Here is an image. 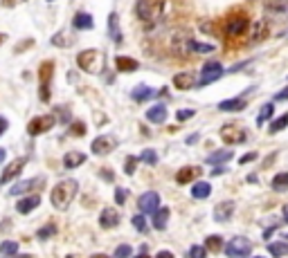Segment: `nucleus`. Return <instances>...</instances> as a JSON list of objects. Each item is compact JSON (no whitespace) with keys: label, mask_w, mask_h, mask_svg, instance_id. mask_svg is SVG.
Segmentation results:
<instances>
[{"label":"nucleus","mask_w":288,"mask_h":258,"mask_svg":"<svg viewBox=\"0 0 288 258\" xmlns=\"http://www.w3.org/2000/svg\"><path fill=\"white\" fill-rule=\"evenodd\" d=\"M223 74H225L223 65L218 63V61H210V63L203 65V70H200V81H198L196 88H205V86H210V83L218 81Z\"/></svg>","instance_id":"nucleus-7"},{"label":"nucleus","mask_w":288,"mask_h":258,"mask_svg":"<svg viewBox=\"0 0 288 258\" xmlns=\"http://www.w3.org/2000/svg\"><path fill=\"white\" fill-rule=\"evenodd\" d=\"M234 157V153L230 151V148H223V151H214L210 157H207V164L212 166H221V164H228L230 159Z\"/></svg>","instance_id":"nucleus-16"},{"label":"nucleus","mask_w":288,"mask_h":258,"mask_svg":"<svg viewBox=\"0 0 288 258\" xmlns=\"http://www.w3.org/2000/svg\"><path fill=\"white\" fill-rule=\"evenodd\" d=\"M254 258H264V256H254Z\"/></svg>","instance_id":"nucleus-61"},{"label":"nucleus","mask_w":288,"mask_h":258,"mask_svg":"<svg viewBox=\"0 0 288 258\" xmlns=\"http://www.w3.org/2000/svg\"><path fill=\"white\" fill-rule=\"evenodd\" d=\"M90 258H108L106 254H95V256H90Z\"/></svg>","instance_id":"nucleus-58"},{"label":"nucleus","mask_w":288,"mask_h":258,"mask_svg":"<svg viewBox=\"0 0 288 258\" xmlns=\"http://www.w3.org/2000/svg\"><path fill=\"white\" fill-rule=\"evenodd\" d=\"M115 68H117L119 72H135L137 68H140V63H137L135 59H131V56H117V59H115Z\"/></svg>","instance_id":"nucleus-23"},{"label":"nucleus","mask_w":288,"mask_h":258,"mask_svg":"<svg viewBox=\"0 0 288 258\" xmlns=\"http://www.w3.org/2000/svg\"><path fill=\"white\" fill-rule=\"evenodd\" d=\"M14 2H16V0H2V5H5V7H12Z\"/></svg>","instance_id":"nucleus-56"},{"label":"nucleus","mask_w":288,"mask_h":258,"mask_svg":"<svg viewBox=\"0 0 288 258\" xmlns=\"http://www.w3.org/2000/svg\"><path fill=\"white\" fill-rule=\"evenodd\" d=\"M270 187L275 189V191H279V193H284V191H288V173H279V175L272 177Z\"/></svg>","instance_id":"nucleus-30"},{"label":"nucleus","mask_w":288,"mask_h":258,"mask_svg":"<svg viewBox=\"0 0 288 258\" xmlns=\"http://www.w3.org/2000/svg\"><path fill=\"white\" fill-rule=\"evenodd\" d=\"M45 184V177H36V180H27V182H18L9 189V195H20V193H30L32 189L43 187Z\"/></svg>","instance_id":"nucleus-13"},{"label":"nucleus","mask_w":288,"mask_h":258,"mask_svg":"<svg viewBox=\"0 0 288 258\" xmlns=\"http://www.w3.org/2000/svg\"><path fill=\"white\" fill-rule=\"evenodd\" d=\"M108 34H111V38L115 43H122V34H119V20H117V14H115V12L108 16Z\"/></svg>","instance_id":"nucleus-28"},{"label":"nucleus","mask_w":288,"mask_h":258,"mask_svg":"<svg viewBox=\"0 0 288 258\" xmlns=\"http://www.w3.org/2000/svg\"><path fill=\"white\" fill-rule=\"evenodd\" d=\"M272 112H275V106H272V103H266V106L259 110V117H257V123H259V126H261L264 121H268V119L272 117Z\"/></svg>","instance_id":"nucleus-36"},{"label":"nucleus","mask_w":288,"mask_h":258,"mask_svg":"<svg viewBox=\"0 0 288 258\" xmlns=\"http://www.w3.org/2000/svg\"><path fill=\"white\" fill-rule=\"evenodd\" d=\"M259 155L257 153H246V155H243V157H239V164H250V162H254V159H257Z\"/></svg>","instance_id":"nucleus-46"},{"label":"nucleus","mask_w":288,"mask_h":258,"mask_svg":"<svg viewBox=\"0 0 288 258\" xmlns=\"http://www.w3.org/2000/svg\"><path fill=\"white\" fill-rule=\"evenodd\" d=\"M284 223H288V205L284 206Z\"/></svg>","instance_id":"nucleus-55"},{"label":"nucleus","mask_w":288,"mask_h":258,"mask_svg":"<svg viewBox=\"0 0 288 258\" xmlns=\"http://www.w3.org/2000/svg\"><path fill=\"white\" fill-rule=\"evenodd\" d=\"M223 166H216V169H214V175H221V173H223Z\"/></svg>","instance_id":"nucleus-54"},{"label":"nucleus","mask_w":288,"mask_h":258,"mask_svg":"<svg viewBox=\"0 0 288 258\" xmlns=\"http://www.w3.org/2000/svg\"><path fill=\"white\" fill-rule=\"evenodd\" d=\"M232 211H234V202H221L214 209V220L216 223H228L230 218H232Z\"/></svg>","instance_id":"nucleus-14"},{"label":"nucleus","mask_w":288,"mask_h":258,"mask_svg":"<svg viewBox=\"0 0 288 258\" xmlns=\"http://www.w3.org/2000/svg\"><path fill=\"white\" fill-rule=\"evenodd\" d=\"M266 36H268V25H266V23H257V25H254V34H252V38H250V43L257 45L259 41H264Z\"/></svg>","instance_id":"nucleus-32"},{"label":"nucleus","mask_w":288,"mask_h":258,"mask_svg":"<svg viewBox=\"0 0 288 258\" xmlns=\"http://www.w3.org/2000/svg\"><path fill=\"white\" fill-rule=\"evenodd\" d=\"M0 254H2L5 258L16 256V254H18V242H14V241H5L2 245H0Z\"/></svg>","instance_id":"nucleus-35"},{"label":"nucleus","mask_w":288,"mask_h":258,"mask_svg":"<svg viewBox=\"0 0 288 258\" xmlns=\"http://www.w3.org/2000/svg\"><path fill=\"white\" fill-rule=\"evenodd\" d=\"M126 193H129L126 189H117V191H115V202H117V205H124V202H126Z\"/></svg>","instance_id":"nucleus-47"},{"label":"nucleus","mask_w":288,"mask_h":258,"mask_svg":"<svg viewBox=\"0 0 288 258\" xmlns=\"http://www.w3.org/2000/svg\"><path fill=\"white\" fill-rule=\"evenodd\" d=\"M221 137L228 144H243V141H248V130L239 123H228L221 128Z\"/></svg>","instance_id":"nucleus-8"},{"label":"nucleus","mask_w":288,"mask_h":258,"mask_svg":"<svg viewBox=\"0 0 288 258\" xmlns=\"http://www.w3.org/2000/svg\"><path fill=\"white\" fill-rule=\"evenodd\" d=\"M147 119L151 123H165L167 121V108L162 106V103L149 108V110H147Z\"/></svg>","instance_id":"nucleus-22"},{"label":"nucleus","mask_w":288,"mask_h":258,"mask_svg":"<svg viewBox=\"0 0 288 258\" xmlns=\"http://www.w3.org/2000/svg\"><path fill=\"white\" fill-rule=\"evenodd\" d=\"M151 216H153V227L160 229V231H162V229H167V220H169V209H165V206L160 209V206H158V209H155Z\"/></svg>","instance_id":"nucleus-25"},{"label":"nucleus","mask_w":288,"mask_h":258,"mask_svg":"<svg viewBox=\"0 0 288 258\" xmlns=\"http://www.w3.org/2000/svg\"><path fill=\"white\" fill-rule=\"evenodd\" d=\"M57 234V227L54 224H47V227H43L41 231H38V241H45V238H50V236Z\"/></svg>","instance_id":"nucleus-42"},{"label":"nucleus","mask_w":288,"mask_h":258,"mask_svg":"<svg viewBox=\"0 0 288 258\" xmlns=\"http://www.w3.org/2000/svg\"><path fill=\"white\" fill-rule=\"evenodd\" d=\"M101 177H104L106 182H113V173L108 169H101Z\"/></svg>","instance_id":"nucleus-49"},{"label":"nucleus","mask_w":288,"mask_h":258,"mask_svg":"<svg viewBox=\"0 0 288 258\" xmlns=\"http://www.w3.org/2000/svg\"><path fill=\"white\" fill-rule=\"evenodd\" d=\"M50 2H52V0H50Z\"/></svg>","instance_id":"nucleus-62"},{"label":"nucleus","mask_w":288,"mask_h":258,"mask_svg":"<svg viewBox=\"0 0 288 258\" xmlns=\"http://www.w3.org/2000/svg\"><path fill=\"white\" fill-rule=\"evenodd\" d=\"M7 126H9V121H7L5 117H0V135H2V133L7 130Z\"/></svg>","instance_id":"nucleus-50"},{"label":"nucleus","mask_w":288,"mask_h":258,"mask_svg":"<svg viewBox=\"0 0 288 258\" xmlns=\"http://www.w3.org/2000/svg\"><path fill=\"white\" fill-rule=\"evenodd\" d=\"M137 205H140L142 213H153L160 206V195L153 193V191H149V193H144L140 200H137Z\"/></svg>","instance_id":"nucleus-12"},{"label":"nucleus","mask_w":288,"mask_h":258,"mask_svg":"<svg viewBox=\"0 0 288 258\" xmlns=\"http://www.w3.org/2000/svg\"><path fill=\"white\" fill-rule=\"evenodd\" d=\"M38 205H41V198H38V195H30V198L18 200L16 211H18V213H30V211H34Z\"/></svg>","instance_id":"nucleus-21"},{"label":"nucleus","mask_w":288,"mask_h":258,"mask_svg":"<svg viewBox=\"0 0 288 258\" xmlns=\"http://www.w3.org/2000/svg\"><path fill=\"white\" fill-rule=\"evenodd\" d=\"M185 47L192 50V52H198V54L214 52V45H210V43H198V41H194V38H185Z\"/></svg>","instance_id":"nucleus-26"},{"label":"nucleus","mask_w":288,"mask_h":258,"mask_svg":"<svg viewBox=\"0 0 288 258\" xmlns=\"http://www.w3.org/2000/svg\"><path fill=\"white\" fill-rule=\"evenodd\" d=\"M115 146H117V139L111 135H101L97 137V139L93 141V146H90V151L95 153V155H108V153L115 151Z\"/></svg>","instance_id":"nucleus-10"},{"label":"nucleus","mask_w":288,"mask_h":258,"mask_svg":"<svg viewBox=\"0 0 288 258\" xmlns=\"http://www.w3.org/2000/svg\"><path fill=\"white\" fill-rule=\"evenodd\" d=\"M165 12V0H137L135 14L142 23H155Z\"/></svg>","instance_id":"nucleus-2"},{"label":"nucleus","mask_w":288,"mask_h":258,"mask_svg":"<svg viewBox=\"0 0 288 258\" xmlns=\"http://www.w3.org/2000/svg\"><path fill=\"white\" fill-rule=\"evenodd\" d=\"M137 162H140V157H129V159H126V164H124V171H126V175H133V173H135Z\"/></svg>","instance_id":"nucleus-41"},{"label":"nucleus","mask_w":288,"mask_h":258,"mask_svg":"<svg viewBox=\"0 0 288 258\" xmlns=\"http://www.w3.org/2000/svg\"><path fill=\"white\" fill-rule=\"evenodd\" d=\"M275 101H288V86L284 90H279V92L275 94Z\"/></svg>","instance_id":"nucleus-48"},{"label":"nucleus","mask_w":288,"mask_h":258,"mask_svg":"<svg viewBox=\"0 0 288 258\" xmlns=\"http://www.w3.org/2000/svg\"><path fill=\"white\" fill-rule=\"evenodd\" d=\"M70 133L72 135H86V123H81V121H72V128H70Z\"/></svg>","instance_id":"nucleus-43"},{"label":"nucleus","mask_w":288,"mask_h":258,"mask_svg":"<svg viewBox=\"0 0 288 258\" xmlns=\"http://www.w3.org/2000/svg\"><path fill=\"white\" fill-rule=\"evenodd\" d=\"M250 252H252V242L248 241V238H243V236H236V238H232L225 245V254L230 258H248Z\"/></svg>","instance_id":"nucleus-6"},{"label":"nucleus","mask_w":288,"mask_h":258,"mask_svg":"<svg viewBox=\"0 0 288 258\" xmlns=\"http://www.w3.org/2000/svg\"><path fill=\"white\" fill-rule=\"evenodd\" d=\"M77 191H79L77 180H61V182L52 189V193H50V200H52L54 209L65 211V209L72 205V200H75Z\"/></svg>","instance_id":"nucleus-1"},{"label":"nucleus","mask_w":288,"mask_h":258,"mask_svg":"<svg viewBox=\"0 0 288 258\" xmlns=\"http://www.w3.org/2000/svg\"><path fill=\"white\" fill-rule=\"evenodd\" d=\"M194 115H196V112L192 110V108H189V110H178L176 119H178V121H187V119H192V117H194Z\"/></svg>","instance_id":"nucleus-45"},{"label":"nucleus","mask_w":288,"mask_h":258,"mask_svg":"<svg viewBox=\"0 0 288 258\" xmlns=\"http://www.w3.org/2000/svg\"><path fill=\"white\" fill-rule=\"evenodd\" d=\"M198 175H200V169H198V166H185V169L178 171L176 182H178V184H187V182H192V180H196Z\"/></svg>","instance_id":"nucleus-19"},{"label":"nucleus","mask_w":288,"mask_h":258,"mask_svg":"<svg viewBox=\"0 0 288 258\" xmlns=\"http://www.w3.org/2000/svg\"><path fill=\"white\" fill-rule=\"evenodd\" d=\"M54 123H57L54 115H41V117H34L30 123H27V133H30L32 137L43 135V133H47V130L52 128Z\"/></svg>","instance_id":"nucleus-9"},{"label":"nucleus","mask_w":288,"mask_h":258,"mask_svg":"<svg viewBox=\"0 0 288 258\" xmlns=\"http://www.w3.org/2000/svg\"><path fill=\"white\" fill-rule=\"evenodd\" d=\"M83 162H86V155H83V153H77V151L68 153V155L63 157V166H65V169H77V166H81Z\"/></svg>","instance_id":"nucleus-27"},{"label":"nucleus","mask_w":288,"mask_h":258,"mask_svg":"<svg viewBox=\"0 0 288 258\" xmlns=\"http://www.w3.org/2000/svg\"><path fill=\"white\" fill-rule=\"evenodd\" d=\"M286 126H288V112H284L282 117H279V119H275V121H272L270 126H268V133H270V135H275V133L284 130Z\"/></svg>","instance_id":"nucleus-34"},{"label":"nucleus","mask_w":288,"mask_h":258,"mask_svg":"<svg viewBox=\"0 0 288 258\" xmlns=\"http://www.w3.org/2000/svg\"><path fill=\"white\" fill-rule=\"evenodd\" d=\"M173 86L178 90H189V88H196V81H194V74L192 72H180V74L173 76Z\"/></svg>","instance_id":"nucleus-18"},{"label":"nucleus","mask_w":288,"mask_h":258,"mask_svg":"<svg viewBox=\"0 0 288 258\" xmlns=\"http://www.w3.org/2000/svg\"><path fill=\"white\" fill-rule=\"evenodd\" d=\"M104 61H106V56H104V52H99V50H83V52L77 54V65H79L83 72H88V74L101 72Z\"/></svg>","instance_id":"nucleus-3"},{"label":"nucleus","mask_w":288,"mask_h":258,"mask_svg":"<svg viewBox=\"0 0 288 258\" xmlns=\"http://www.w3.org/2000/svg\"><path fill=\"white\" fill-rule=\"evenodd\" d=\"M52 76H54V63L52 61H43L41 63V70H38V83H41V88H38V99L43 103L50 101L52 97Z\"/></svg>","instance_id":"nucleus-4"},{"label":"nucleus","mask_w":288,"mask_h":258,"mask_svg":"<svg viewBox=\"0 0 288 258\" xmlns=\"http://www.w3.org/2000/svg\"><path fill=\"white\" fill-rule=\"evenodd\" d=\"M99 224L104 229L117 227V224H119V213L115 211V209H111V206H108V209H104V211H101V216H99Z\"/></svg>","instance_id":"nucleus-15"},{"label":"nucleus","mask_w":288,"mask_h":258,"mask_svg":"<svg viewBox=\"0 0 288 258\" xmlns=\"http://www.w3.org/2000/svg\"><path fill=\"white\" fill-rule=\"evenodd\" d=\"M205 247L207 249H212V252H218V249L223 247V238H221V236H210V238L205 241Z\"/></svg>","instance_id":"nucleus-38"},{"label":"nucleus","mask_w":288,"mask_h":258,"mask_svg":"<svg viewBox=\"0 0 288 258\" xmlns=\"http://www.w3.org/2000/svg\"><path fill=\"white\" fill-rule=\"evenodd\" d=\"M140 159H142V162H144V164H151V166H155V164H158V153L153 151V148H147V151H142Z\"/></svg>","instance_id":"nucleus-37"},{"label":"nucleus","mask_w":288,"mask_h":258,"mask_svg":"<svg viewBox=\"0 0 288 258\" xmlns=\"http://www.w3.org/2000/svg\"><path fill=\"white\" fill-rule=\"evenodd\" d=\"M205 254H207V247H200V245H194V247H192V249H189L187 258H205Z\"/></svg>","instance_id":"nucleus-40"},{"label":"nucleus","mask_w":288,"mask_h":258,"mask_svg":"<svg viewBox=\"0 0 288 258\" xmlns=\"http://www.w3.org/2000/svg\"><path fill=\"white\" fill-rule=\"evenodd\" d=\"M246 106H248L246 99H243V97H236V99L221 101V103H218V110H223V112H239V110H243Z\"/></svg>","instance_id":"nucleus-17"},{"label":"nucleus","mask_w":288,"mask_h":258,"mask_svg":"<svg viewBox=\"0 0 288 258\" xmlns=\"http://www.w3.org/2000/svg\"><path fill=\"white\" fill-rule=\"evenodd\" d=\"M2 43H5V34H0V45H2Z\"/></svg>","instance_id":"nucleus-59"},{"label":"nucleus","mask_w":288,"mask_h":258,"mask_svg":"<svg viewBox=\"0 0 288 258\" xmlns=\"http://www.w3.org/2000/svg\"><path fill=\"white\" fill-rule=\"evenodd\" d=\"M264 7L268 14H282L288 16V0H264Z\"/></svg>","instance_id":"nucleus-20"},{"label":"nucleus","mask_w":288,"mask_h":258,"mask_svg":"<svg viewBox=\"0 0 288 258\" xmlns=\"http://www.w3.org/2000/svg\"><path fill=\"white\" fill-rule=\"evenodd\" d=\"M268 252L277 258L288 256V242H270V245H268Z\"/></svg>","instance_id":"nucleus-33"},{"label":"nucleus","mask_w":288,"mask_h":258,"mask_svg":"<svg viewBox=\"0 0 288 258\" xmlns=\"http://www.w3.org/2000/svg\"><path fill=\"white\" fill-rule=\"evenodd\" d=\"M52 43H54V45H63V43H65V38H63L61 34H57V36L52 38Z\"/></svg>","instance_id":"nucleus-51"},{"label":"nucleus","mask_w":288,"mask_h":258,"mask_svg":"<svg viewBox=\"0 0 288 258\" xmlns=\"http://www.w3.org/2000/svg\"><path fill=\"white\" fill-rule=\"evenodd\" d=\"M72 25H75V30H93L95 20H93V16H90V14L79 12L75 16V20H72Z\"/></svg>","instance_id":"nucleus-24"},{"label":"nucleus","mask_w":288,"mask_h":258,"mask_svg":"<svg viewBox=\"0 0 288 258\" xmlns=\"http://www.w3.org/2000/svg\"><path fill=\"white\" fill-rule=\"evenodd\" d=\"M248 27H250V18L246 14H232L225 23V36L228 38H239V36L248 34Z\"/></svg>","instance_id":"nucleus-5"},{"label":"nucleus","mask_w":288,"mask_h":258,"mask_svg":"<svg viewBox=\"0 0 288 258\" xmlns=\"http://www.w3.org/2000/svg\"><path fill=\"white\" fill-rule=\"evenodd\" d=\"M135 258H149V256H147V254H140V256H135Z\"/></svg>","instance_id":"nucleus-60"},{"label":"nucleus","mask_w":288,"mask_h":258,"mask_svg":"<svg viewBox=\"0 0 288 258\" xmlns=\"http://www.w3.org/2000/svg\"><path fill=\"white\" fill-rule=\"evenodd\" d=\"M133 227H135V231H140V234H147V220H144V216H133Z\"/></svg>","instance_id":"nucleus-39"},{"label":"nucleus","mask_w":288,"mask_h":258,"mask_svg":"<svg viewBox=\"0 0 288 258\" xmlns=\"http://www.w3.org/2000/svg\"><path fill=\"white\" fill-rule=\"evenodd\" d=\"M198 141V135H192V137H187V144H196Z\"/></svg>","instance_id":"nucleus-53"},{"label":"nucleus","mask_w":288,"mask_h":258,"mask_svg":"<svg viewBox=\"0 0 288 258\" xmlns=\"http://www.w3.org/2000/svg\"><path fill=\"white\" fill-rule=\"evenodd\" d=\"M155 258H173V254L171 252H158V256Z\"/></svg>","instance_id":"nucleus-52"},{"label":"nucleus","mask_w":288,"mask_h":258,"mask_svg":"<svg viewBox=\"0 0 288 258\" xmlns=\"http://www.w3.org/2000/svg\"><path fill=\"white\" fill-rule=\"evenodd\" d=\"M153 97V90L149 88V86H137L135 90H133V99L137 101V103H142V101H147Z\"/></svg>","instance_id":"nucleus-31"},{"label":"nucleus","mask_w":288,"mask_h":258,"mask_svg":"<svg viewBox=\"0 0 288 258\" xmlns=\"http://www.w3.org/2000/svg\"><path fill=\"white\" fill-rule=\"evenodd\" d=\"M25 164H27V157H18V159H14V162H9V166H7V169L2 171V175H0V184H7L9 180L20 175Z\"/></svg>","instance_id":"nucleus-11"},{"label":"nucleus","mask_w":288,"mask_h":258,"mask_svg":"<svg viewBox=\"0 0 288 258\" xmlns=\"http://www.w3.org/2000/svg\"><path fill=\"white\" fill-rule=\"evenodd\" d=\"M192 195H194L196 200H205L212 195V187L207 182H196L194 187H192Z\"/></svg>","instance_id":"nucleus-29"},{"label":"nucleus","mask_w":288,"mask_h":258,"mask_svg":"<svg viewBox=\"0 0 288 258\" xmlns=\"http://www.w3.org/2000/svg\"><path fill=\"white\" fill-rule=\"evenodd\" d=\"M5 162V148H0V164Z\"/></svg>","instance_id":"nucleus-57"},{"label":"nucleus","mask_w":288,"mask_h":258,"mask_svg":"<svg viewBox=\"0 0 288 258\" xmlns=\"http://www.w3.org/2000/svg\"><path fill=\"white\" fill-rule=\"evenodd\" d=\"M131 256V247L129 245H119L115 249V258H129Z\"/></svg>","instance_id":"nucleus-44"}]
</instances>
